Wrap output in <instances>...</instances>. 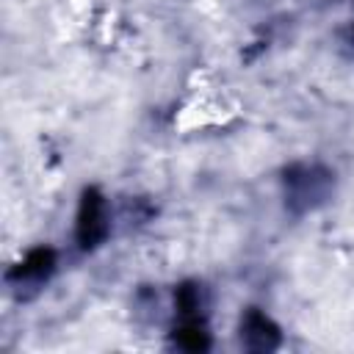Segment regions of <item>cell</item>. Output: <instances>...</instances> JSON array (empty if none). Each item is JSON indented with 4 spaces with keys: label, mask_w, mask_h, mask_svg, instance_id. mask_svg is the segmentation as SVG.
I'll use <instances>...</instances> for the list:
<instances>
[{
    "label": "cell",
    "mask_w": 354,
    "mask_h": 354,
    "mask_svg": "<svg viewBox=\"0 0 354 354\" xmlns=\"http://www.w3.org/2000/svg\"><path fill=\"white\" fill-rule=\"evenodd\" d=\"M77 243L83 249H94L97 243H102V238L108 235V210H105V199L97 188H86L80 196V207H77Z\"/></svg>",
    "instance_id": "1"
},
{
    "label": "cell",
    "mask_w": 354,
    "mask_h": 354,
    "mask_svg": "<svg viewBox=\"0 0 354 354\" xmlns=\"http://www.w3.org/2000/svg\"><path fill=\"white\" fill-rule=\"evenodd\" d=\"M329 188V171L315 169V166H293L285 171V191H288V205L296 210L310 207L318 202Z\"/></svg>",
    "instance_id": "2"
},
{
    "label": "cell",
    "mask_w": 354,
    "mask_h": 354,
    "mask_svg": "<svg viewBox=\"0 0 354 354\" xmlns=\"http://www.w3.org/2000/svg\"><path fill=\"white\" fill-rule=\"evenodd\" d=\"M55 268V252L53 249H33L19 266H14L8 271V282L22 290V288H39Z\"/></svg>",
    "instance_id": "3"
},
{
    "label": "cell",
    "mask_w": 354,
    "mask_h": 354,
    "mask_svg": "<svg viewBox=\"0 0 354 354\" xmlns=\"http://www.w3.org/2000/svg\"><path fill=\"white\" fill-rule=\"evenodd\" d=\"M241 343L249 351H271L279 343V329L260 310H249L241 321Z\"/></svg>",
    "instance_id": "4"
},
{
    "label": "cell",
    "mask_w": 354,
    "mask_h": 354,
    "mask_svg": "<svg viewBox=\"0 0 354 354\" xmlns=\"http://www.w3.org/2000/svg\"><path fill=\"white\" fill-rule=\"evenodd\" d=\"M174 340H177V346H180V348H185V351H205V348L210 346L207 332L199 326V321H196V318H185V324L177 329Z\"/></svg>",
    "instance_id": "5"
},
{
    "label": "cell",
    "mask_w": 354,
    "mask_h": 354,
    "mask_svg": "<svg viewBox=\"0 0 354 354\" xmlns=\"http://www.w3.org/2000/svg\"><path fill=\"white\" fill-rule=\"evenodd\" d=\"M174 301H177V313H180L183 318H194V315L199 313V304H202V299H199V288H196L194 282L180 285L177 293H174Z\"/></svg>",
    "instance_id": "6"
},
{
    "label": "cell",
    "mask_w": 354,
    "mask_h": 354,
    "mask_svg": "<svg viewBox=\"0 0 354 354\" xmlns=\"http://www.w3.org/2000/svg\"><path fill=\"white\" fill-rule=\"evenodd\" d=\"M346 44H348V47H351V53H354V28L348 30V41H346Z\"/></svg>",
    "instance_id": "7"
}]
</instances>
